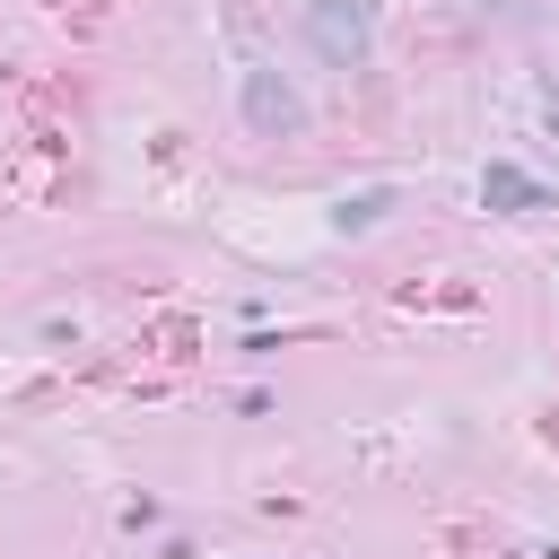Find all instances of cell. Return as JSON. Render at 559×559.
I'll use <instances>...</instances> for the list:
<instances>
[{"label":"cell","instance_id":"obj_3","mask_svg":"<svg viewBox=\"0 0 559 559\" xmlns=\"http://www.w3.org/2000/svg\"><path fill=\"white\" fill-rule=\"evenodd\" d=\"M489 201H515V210H542V192H533L524 175H507V166H489Z\"/></svg>","mask_w":559,"mask_h":559},{"label":"cell","instance_id":"obj_1","mask_svg":"<svg viewBox=\"0 0 559 559\" xmlns=\"http://www.w3.org/2000/svg\"><path fill=\"white\" fill-rule=\"evenodd\" d=\"M245 114H253V131H297V122H306L297 96H288L271 70H245Z\"/></svg>","mask_w":559,"mask_h":559},{"label":"cell","instance_id":"obj_2","mask_svg":"<svg viewBox=\"0 0 559 559\" xmlns=\"http://www.w3.org/2000/svg\"><path fill=\"white\" fill-rule=\"evenodd\" d=\"M306 26H314V44H323L332 61H358V52H367V17H358V9H341V0H323Z\"/></svg>","mask_w":559,"mask_h":559}]
</instances>
